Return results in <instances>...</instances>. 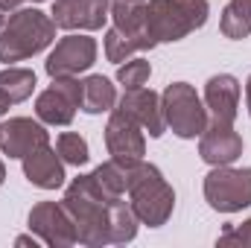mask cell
<instances>
[{
	"instance_id": "cell-2",
	"label": "cell",
	"mask_w": 251,
	"mask_h": 248,
	"mask_svg": "<svg viewBox=\"0 0 251 248\" xmlns=\"http://www.w3.org/2000/svg\"><path fill=\"white\" fill-rule=\"evenodd\" d=\"M56 41V21L41 9H15L0 29V62H26Z\"/></svg>"
},
{
	"instance_id": "cell-29",
	"label": "cell",
	"mask_w": 251,
	"mask_h": 248,
	"mask_svg": "<svg viewBox=\"0 0 251 248\" xmlns=\"http://www.w3.org/2000/svg\"><path fill=\"white\" fill-rule=\"evenodd\" d=\"M3 181H6V167H3V161H0V187H3Z\"/></svg>"
},
{
	"instance_id": "cell-27",
	"label": "cell",
	"mask_w": 251,
	"mask_h": 248,
	"mask_svg": "<svg viewBox=\"0 0 251 248\" xmlns=\"http://www.w3.org/2000/svg\"><path fill=\"white\" fill-rule=\"evenodd\" d=\"M9 108H12V102H9V99H6V97L0 94V117H3V114H6Z\"/></svg>"
},
{
	"instance_id": "cell-19",
	"label": "cell",
	"mask_w": 251,
	"mask_h": 248,
	"mask_svg": "<svg viewBox=\"0 0 251 248\" xmlns=\"http://www.w3.org/2000/svg\"><path fill=\"white\" fill-rule=\"evenodd\" d=\"M32 91H35V73L29 67H6V70H0V94L12 105L29 99Z\"/></svg>"
},
{
	"instance_id": "cell-31",
	"label": "cell",
	"mask_w": 251,
	"mask_h": 248,
	"mask_svg": "<svg viewBox=\"0 0 251 248\" xmlns=\"http://www.w3.org/2000/svg\"><path fill=\"white\" fill-rule=\"evenodd\" d=\"M35 3H44V0H35Z\"/></svg>"
},
{
	"instance_id": "cell-23",
	"label": "cell",
	"mask_w": 251,
	"mask_h": 248,
	"mask_svg": "<svg viewBox=\"0 0 251 248\" xmlns=\"http://www.w3.org/2000/svg\"><path fill=\"white\" fill-rule=\"evenodd\" d=\"M56 152L62 155L64 164H73V167H82V164H88V158H91L88 140H85L82 134H76V131H64V134L56 137Z\"/></svg>"
},
{
	"instance_id": "cell-1",
	"label": "cell",
	"mask_w": 251,
	"mask_h": 248,
	"mask_svg": "<svg viewBox=\"0 0 251 248\" xmlns=\"http://www.w3.org/2000/svg\"><path fill=\"white\" fill-rule=\"evenodd\" d=\"M62 207L73 219L79 246L102 248V246H126L137 237L140 219L134 216L131 204L123 196L105 193L100 181L91 175H76L64 190Z\"/></svg>"
},
{
	"instance_id": "cell-16",
	"label": "cell",
	"mask_w": 251,
	"mask_h": 248,
	"mask_svg": "<svg viewBox=\"0 0 251 248\" xmlns=\"http://www.w3.org/2000/svg\"><path fill=\"white\" fill-rule=\"evenodd\" d=\"M24 175H26L29 184L38 187V190H59L64 184V178H67L64 175L62 155L56 149H50V143L35 149V152H29L24 158Z\"/></svg>"
},
{
	"instance_id": "cell-13",
	"label": "cell",
	"mask_w": 251,
	"mask_h": 248,
	"mask_svg": "<svg viewBox=\"0 0 251 248\" xmlns=\"http://www.w3.org/2000/svg\"><path fill=\"white\" fill-rule=\"evenodd\" d=\"M204 108L210 123L234 125L237 108H240V82L231 73H216L204 85Z\"/></svg>"
},
{
	"instance_id": "cell-4",
	"label": "cell",
	"mask_w": 251,
	"mask_h": 248,
	"mask_svg": "<svg viewBox=\"0 0 251 248\" xmlns=\"http://www.w3.org/2000/svg\"><path fill=\"white\" fill-rule=\"evenodd\" d=\"M210 15L207 0H149L146 3V32L155 44L181 41L201 29Z\"/></svg>"
},
{
	"instance_id": "cell-20",
	"label": "cell",
	"mask_w": 251,
	"mask_h": 248,
	"mask_svg": "<svg viewBox=\"0 0 251 248\" xmlns=\"http://www.w3.org/2000/svg\"><path fill=\"white\" fill-rule=\"evenodd\" d=\"M219 29L231 41H243L251 35V0H231L222 9Z\"/></svg>"
},
{
	"instance_id": "cell-21",
	"label": "cell",
	"mask_w": 251,
	"mask_h": 248,
	"mask_svg": "<svg viewBox=\"0 0 251 248\" xmlns=\"http://www.w3.org/2000/svg\"><path fill=\"white\" fill-rule=\"evenodd\" d=\"M134 164H137V161H134ZM134 164H123V161L111 158V161H105V164H100V167L94 170V178L100 181V187H102L105 193H111V196H126L128 178H131V167H134Z\"/></svg>"
},
{
	"instance_id": "cell-26",
	"label": "cell",
	"mask_w": 251,
	"mask_h": 248,
	"mask_svg": "<svg viewBox=\"0 0 251 248\" xmlns=\"http://www.w3.org/2000/svg\"><path fill=\"white\" fill-rule=\"evenodd\" d=\"M21 3H24V0H0V9H3V12L9 15V12H15V9H21Z\"/></svg>"
},
{
	"instance_id": "cell-10",
	"label": "cell",
	"mask_w": 251,
	"mask_h": 248,
	"mask_svg": "<svg viewBox=\"0 0 251 248\" xmlns=\"http://www.w3.org/2000/svg\"><path fill=\"white\" fill-rule=\"evenodd\" d=\"M29 231L35 237H41V243L50 248H70L79 243L73 219L67 216L62 201H38L29 210Z\"/></svg>"
},
{
	"instance_id": "cell-24",
	"label": "cell",
	"mask_w": 251,
	"mask_h": 248,
	"mask_svg": "<svg viewBox=\"0 0 251 248\" xmlns=\"http://www.w3.org/2000/svg\"><path fill=\"white\" fill-rule=\"evenodd\" d=\"M149 76H152V64L146 62V59H140V56L137 59H128L117 70V82L123 88H143L149 82Z\"/></svg>"
},
{
	"instance_id": "cell-7",
	"label": "cell",
	"mask_w": 251,
	"mask_h": 248,
	"mask_svg": "<svg viewBox=\"0 0 251 248\" xmlns=\"http://www.w3.org/2000/svg\"><path fill=\"white\" fill-rule=\"evenodd\" d=\"M76 108H82V82L76 76L53 79V85L35 99V114L47 125H70Z\"/></svg>"
},
{
	"instance_id": "cell-28",
	"label": "cell",
	"mask_w": 251,
	"mask_h": 248,
	"mask_svg": "<svg viewBox=\"0 0 251 248\" xmlns=\"http://www.w3.org/2000/svg\"><path fill=\"white\" fill-rule=\"evenodd\" d=\"M246 105H249V114H251V76H249V82H246Z\"/></svg>"
},
{
	"instance_id": "cell-15",
	"label": "cell",
	"mask_w": 251,
	"mask_h": 248,
	"mask_svg": "<svg viewBox=\"0 0 251 248\" xmlns=\"http://www.w3.org/2000/svg\"><path fill=\"white\" fill-rule=\"evenodd\" d=\"M117 108L131 114L137 123L143 125V131H149V137H161L167 131L161 97L155 91H149V88H126V94L117 99Z\"/></svg>"
},
{
	"instance_id": "cell-11",
	"label": "cell",
	"mask_w": 251,
	"mask_h": 248,
	"mask_svg": "<svg viewBox=\"0 0 251 248\" xmlns=\"http://www.w3.org/2000/svg\"><path fill=\"white\" fill-rule=\"evenodd\" d=\"M47 143H50L47 128L32 117H9L6 123H0V152L6 158L24 161L29 152H35Z\"/></svg>"
},
{
	"instance_id": "cell-17",
	"label": "cell",
	"mask_w": 251,
	"mask_h": 248,
	"mask_svg": "<svg viewBox=\"0 0 251 248\" xmlns=\"http://www.w3.org/2000/svg\"><path fill=\"white\" fill-rule=\"evenodd\" d=\"M108 18L114 21L117 32H123L128 38H140L149 47H155V41L146 32V0H114Z\"/></svg>"
},
{
	"instance_id": "cell-14",
	"label": "cell",
	"mask_w": 251,
	"mask_h": 248,
	"mask_svg": "<svg viewBox=\"0 0 251 248\" xmlns=\"http://www.w3.org/2000/svg\"><path fill=\"white\" fill-rule=\"evenodd\" d=\"M199 155L210 167L234 164L243 155V137L234 131V125L207 123V128L199 134Z\"/></svg>"
},
{
	"instance_id": "cell-18",
	"label": "cell",
	"mask_w": 251,
	"mask_h": 248,
	"mask_svg": "<svg viewBox=\"0 0 251 248\" xmlns=\"http://www.w3.org/2000/svg\"><path fill=\"white\" fill-rule=\"evenodd\" d=\"M114 105H117V88L111 85V79L94 73L82 82V111L102 114V111H111Z\"/></svg>"
},
{
	"instance_id": "cell-3",
	"label": "cell",
	"mask_w": 251,
	"mask_h": 248,
	"mask_svg": "<svg viewBox=\"0 0 251 248\" xmlns=\"http://www.w3.org/2000/svg\"><path fill=\"white\" fill-rule=\"evenodd\" d=\"M128 204L134 210V216L140 219V225L149 228H161L167 225V219L176 210V190L167 184L164 173L155 164L137 161L131 167V178H128Z\"/></svg>"
},
{
	"instance_id": "cell-8",
	"label": "cell",
	"mask_w": 251,
	"mask_h": 248,
	"mask_svg": "<svg viewBox=\"0 0 251 248\" xmlns=\"http://www.w3.org/2000/svg\"><path fill=\"white\" fill-rule=\"evenodd\" d=\"M105 146H108V155L123 164L143 161V155H146L143 125L131 114H126L123 108H111V117L105 123Z\"/></svg>"
},
{
	"instance_id": "cell-30",
	"label": "cell",
	"mask_w": 251,
	"mask_h": 248,
	"mask_svg": "<svg viewBox=\"0 0 251 248\" xmlns=\"http://www.w3.org/2000/svg\"><path fill=\"white\" fill-rule=\"evenodd\" d=\"M6 18H9V15H6V12L0 9V29H3V24H6Z\"/></svg>"
},
{
	"instance_id": "cell-6",
	"label": "cell",
	"mask_w": 251,
	"mask_h": 248,
	"mask_svg": "<svg viewBox=\"0 0 251 248\" xmlns=\"http://www.w3.org/2000/svg\"><path fill=\"white\" fill-rule=\"evenodd\" d=\"M204 201L216 213H237L251 204V167H213L204 175Z\"/></svg>"
},
{
	"instance_id": "cell-22",
	"label": "cell",
	"mask_w": 251,
	"mask_h": 248,
	"mask_svg": "<svg viewBox=\"0 0 251 248\" xmlns=\"http://www.w3.org/2000/svg\"><path fill=\"white\" fill-rule=\"evenodd\" d=\"M143 50H152L146 41H140V38H128L123 32H117L114 26L105 32V59L114 64H123L128 62L134 53H143Z\"/></svg>"
},
{
	"instance_id": "cell-5",
	"label": "cell",
	"mask_w": 251,
	"mask_h": 248,
	"mask_svg": "<svg viewBox=\"0 0 251 248\" xmlns=\"http://www.w3.org/2000/svg\"><path fill=\"white\" fill-rule=\"evenodd\" d=\"M161 105H164L167 128H173V134H178L181 140L199 137V134L207 128V123H210L201 97L196 94V88L187 85V82H173V85H167L164 94H161Z\"/></svg>"
},
{
	"instance_id": "cell-25",
	"label": "cell",
	"mask_w": 251,
	"mask_h": 248,
	"mask_svg": "<svg viewBox=\"0 0 251 248\" xmlns=\"http://www.w3.org/2000/svg\"><path fill=\"white\" fill-rule=\"evenodd\" d=\"M216 246H251V219H246L243 225H228L219 234Z\"/></svg>"
},
{
	"instance_id": "cell-12",
	"label": "cell",
	"mask_w": 251,
	"mask_h": 248,
	"mask_svg": "<svg viewBox=\"0 0 251 248\" xmlns=\"http://www.w3.org/2000/svg\"><path fill=\"white\" fill-rule=\"evenodd\" d=\"M111 3L108 0H53V21L62 29H102V24L108 21Z\"/></svg>"
},
{
	"instance_id": "cell-9",
	"label": "cell",
	"mask_w": 251,
	"mask_h": 248,
	"mask_svg": "<svg viewBox=\"0 0 251 248\" xmlns=\"http://www.w3.org/2000/svg\"><path fill=\"white\" fill-rule=\"evenodd\" d=\"M94 62H97V41L88 35L70 32L53 47V53L44 62V70L50 79H62V76H79Z\"/></svg>"
}]
</instances>
